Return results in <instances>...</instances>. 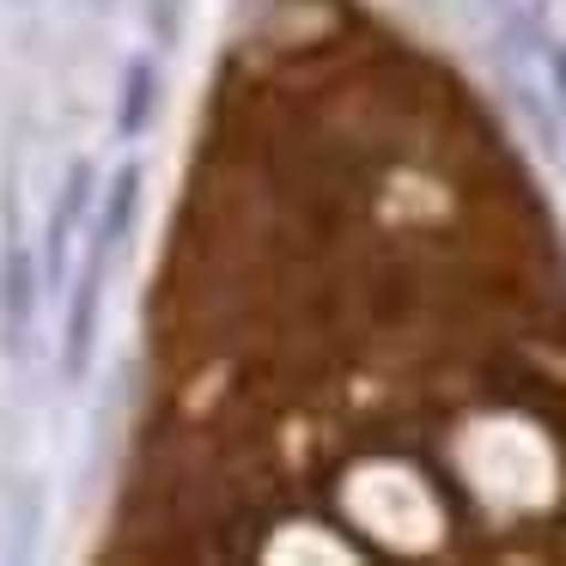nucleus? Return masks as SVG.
Returning a JSON list of instances; mask_svg holds the SVG:
<instances>
[{
  "label": "nucleus",
  "mask_w": 566,
  "mask_h": 566,
  "mask_svg": "<svg viewBox=\"0 0 566 566\" xmlns=\"http://www.w3.org/2000/svg\"><path fill=\"white\" fill-rule=\"evenodd\" d=\"M92 196H98V171H92V159H74L62 177V196H55L50 232H43V286L67 281V238H74L80 220L92 213Z\"/></svg>",
  "instance_id": "f257e3e1"
},
{
  "label": "nucleus",
  "mask_w": 566,
  "mask_h": 566,
  "mask_svg": "<svg viewBox=\"0 0 566 566\" xmlns=\"http://www.w3.org/2000/svg\"><path fill=\"white\" fill-rule=\"evenodd\" d=\"M140 189H147V171H140V159H123L116 165V177L104 184L98 196V226H92V256L116 262V250L135 238L140 226Z\"/></svg>",
  "instance_id": "f03ea898"
},
{
  "label": "nucleus",
  "mask_w": 566,
  "mask_h": 566,
  "mask_svg": "<svg viewBox=\"0 0 566 566\" xmlns=\"http://www.w3.org/2000/svg\"><path fill=\"white\" fill-rule=\"evenodd\" d=\"M104 269L111 262L92 256L74 281V298H67V329H62V371L67 378H86L92 371V342H98V311H104Z\"/></svg>",
  "instance_id": "7ed1b4c3"
},
{
  "label": "nucleus",
  "mask_w": 566,
  "mask_h": 566,
  "mask_svg": "<svg viewBox=\"0 0 566 566\" xmlns=\"http://www.w3.org/2000/svg\"><path fill=\"white\" fill-rule=\"evenodd\" d=\"M38 298H43V262L25 244H7L0 250V329H7V354H19V335H25Z\"/></svg>",
  "instance_id": "20e7f679"
},
{
  "label": "nucleus",
  "mask_w": 566,
  "mask_h": 566,
  "mask_svg": "<svg viewBox=\"0 0 566 566\" xmlns=\"http://www.w3.org/2000/svg\"><path fill=\"white\" fill-rule=\"evenodd\" d=\"M159 62L153 55H128L123 62V92H116V135L123 140H140L153 128V116H159Z\"/></svg>",
  "instance_id": "39448f33"
},
{
  "label": "nucleus",
  "mask_w": 566,
  "mask_h": 566,
  "mask_svg": "<svg viewBox=\"0 0 566 566\" xmlns=\"http://www.w3.org/2000/svg\"><path fill=\"white\" fill-rule=\"evenodd\" d=\"M505 92H512V111L524 116L530 128H536V147H542V153H548V159H554V153H560V140H566V128H560V116H554V104L542 98L536 86H524V80H512V86H505Z\"/></svg>",
  "instance_id": "423d86ee"
},
{
  "label": "nucleus",
  "mask_w": 566,
  "mask_h": 566,
  "mask_svg": "<svg viewBox=\"0 0 566 566\" xmlns=\"http://www.w3.org/2000/svg\"><path fill=\"white\" fill-rule=\"evenodd\" d=\"M500 43H505V55H542L548 50V19H542V7H512Z\"/></svg>",
  "instance_id": "0eeeda50"
},
{
  "label": "nucleus",
  "mask_w": 566,
  "mask_h": 566,
  "mask_svg": "<svg viewBox=\"0 0 566 566\" xmlns=\"http://www.w3.org/2000/svg\"><path fill=\"white\" fill-rule=\"evenodd\" d=\"M184 7L189 0H140V19H147V31H153L159 50H171V43L184 38Z\"/></svg>",
  "instance_id": "6e6552de"
},
{
  "label": "nucleus",
  "mask_w": 566,
  "mask_h": 566,
  "mask_svg": "<svg viewBox=\"0 0 566 566\" xmlns=\"http://www.w3.org/2000/svg\"><path fill=\"white\" fill-rule=\"evenodd\" d=\"M542 62H548V98H554V111L566 116V43H560V38H548Z\"/></svg>",
  "instance_id": "1a4fd4ad"
},
{
  "label": "nucleus",
  "mask_w": 566,
  "mask_h": 566,
  "mask_svg": "<svg viewBox=\"0 0 566 566\" xmlns=\"http://www.w3.org/2000/svg\"><path fill=\"white\" fill-rule=\"evenodd\" d=\"M92 7H116V0H92Z\"/></svg>",
  "instance_id": "9d476101"
},
{
  "label": "nucleus",
  "mask_w": 566,
  "mask_h": 566,
  "mask_svg": "<svg viewBox=\"0 0 566 566\" xmlns=\"http://www.w3.org/2000/svg\"><path fill=\"white\" fill-rule=\"evenodd\" d=\"M500 7H505V0H500Z\"/></svg>",
  "instance_id": "9b49d317"
}]
</instances>
